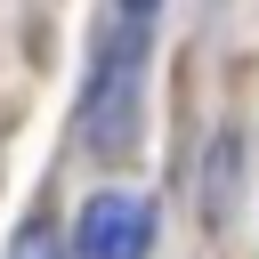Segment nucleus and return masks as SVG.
I'll return each instance as SVG.
<instances>
[{"label": "nucleus", "instance_id": "1", "mask_svg": "<svg viewBox=\"0 0 259 259\" xmlns=\"http://www.w3.org/2000/svg\"><path fill=\"white\" fill-rule=\"evenodd\" d=\"M154 32H162V0H105L97 49H89V81H81V138H89V154H130Z\"/></svg>", "mask_w": 259, "mask_h": 259}, {"label": "nucleus", "instance_id": "2", "mask_svg": "<svg viewBox=\"0 0 259 259\" xmlns=\"http://www.w3.org/2000/svg\"><path fill=\"white\" fill-rule=\"evenodd\" d=\"M73 251L81 259H146L154 251V202L113 186V194H89L81 227H73Z\"/></svg>", "mask_w": 259, "mask_h": 259}, {"label": "nucleus", "instance_id": "3", "mask_svg": "<svg viewBox=\"0 0 259 259\" xmlns=\"http://www.w3.org/2000/svg\"><path fill=\"white\" fill-rule=\"evenodd\" d=\"M8 259H65V251H57V235H49V227H24Z\"/></svg>", "mask_w": 259, "mask_h": 259}]
</instances>
